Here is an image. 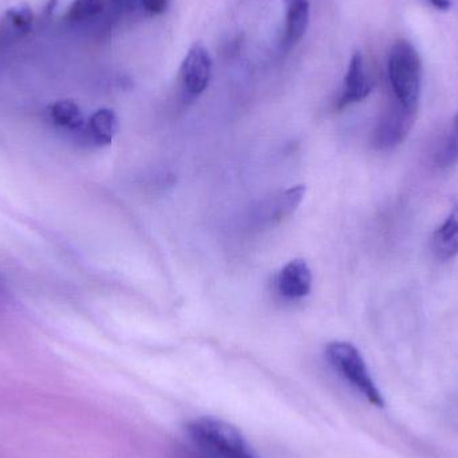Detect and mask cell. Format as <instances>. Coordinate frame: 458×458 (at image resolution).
I'll use <instances>...</instances> for the list:
<instances>
[{
    "label": "cell",
    "instance_id": "cell-1",
    "mask_svg": "<svg viewBox=\"0 0 458 458\" xmlns=\"http://www.w3.org/2000/svg\"><path fill=\"white\" fill-rule=\"evenodd\" d=\"M185 440L193 458H260L236 427L215 417L188 422Z\"/></svg>",
    "mask_w": 458,
    "mask_h": 458
},
{
    "label": "cell",
    "instance_id": "cell-2",
    "mask_svg": "<svg viewBox=\"0 0 458 458\" xmlns=\"http://www.w3.org/2000/svg\"><path fill=\"white\" fill-rule=\"evenodd\" d=\"M387 70L398 104L405 109L417 112L422 83V64L419 51L408 40H398L390 50Z\"/></svg>",
    "mask_w": 458,
    "mask_h": 458
},
{
    "label": "cell",
    "instance_id": "cell-3",
    "mask_svg": "<svg viewBox=\"0 0 458 458\" xmlns=\"http://www.w3.org/2000/svg\"><path fill=\"white\" fill-rule=\"evenodd\" d=\"M326 358L334 370L371 405L384 408V397L371 378L370 371L360 350L354 344L349 342H331L326 347Z\"/></svg>",
    "mask_w": 458,
    "mask_h": 458
},
{
    "label": "cell",
    "instance_id": "cell-4",
    "mask_svg": "<svg viewBox=\"0 0 458 458\" xmlns=\"http://www.w3.org/2000/svg\"><path fill=\"white\" fill-rule=\"evenodd\" d=\"M182 82L191 96H200L211 82L212 58L204 46L195 45L190 48L182 64Z\"/></svg>",
    "mask_w": 458,
    "mask_h": 458
},
{
    "label": "cell",
    "instance_id": "cell-5",
    "mask_svg": "<svg viewBox=\"0 0 458 458\" xmlns=\"http://www.w3.org/2000/svg\"><path fill=\"white\" fill-rule=\"evenodd\" d=\"M277 293L287 301L306 298L311 291L312 275L309 264L301 259L288 261L275 280Z\"/></svg>",
    "mask_w": 458,
    "mask_h": 458
},
{
    "label": "cell",
    "instance_id": "cell-6",
    "mask_svg": "<svg viewBox=\"0 0 458 458\" xmlns=\"http://www.w3.org/2000/svg\"><path fill=\"white\" fill-rule=\"evenodd\" d=\"M373 88V81L366 74L362 54L360 51H355L350 59L349 67H347L344 90L338 99V109H344L350 105L362 102L363 99L370 96Z\"/></svg>",
    "mask_w": 458,
    "mask_h": 458
},
{
    "label": "cell",
    "instance_id": "cell-7",
    "mask_svg": "<svg viewBox=\"0 0 458 458\" xmlns=\"http://www.w3.org/2000/svg\"><path fill=\"white\" fill-rule=\"evenodd\" d=\"M416 113L413 110L405 109L400 104L387 112L384 120L379 123L376 137H374L377 147L386 149V148L401 144L413 126Z\"/></svg>",
    "mask_w": 458,
    "mask_h": 458
},
{
    "label": "cell",
    "instance_id": "cell-8",
    "mask_svg": "<svg viewBox=\"0 0 458 458\" xmlns=\"http://www.w3.org/2000/svg\"><path fill=\"white\" fill-rule=\"evenodd\" d=\"M304 195H306L304 185H296L290 190L276 193L261 206V217L264 222L272 223V225L283 222L301 206Z\"/></svg>",
    "mask_w": 458,
    "mask_h": 458
},
{
    "label": "cell",
    "instance_id": "cell-9",
    "mask_svg": "<svg viewBox=\"0 0 458 458\" xmlns=\"http://www.w3.org/2000/svg\"><path fill=\"white\" fill-rule=\"evenodd\" d=\"M285 27L283 46L291 48L304 37L310 23L309 0H284Z\"/></svg>",
    "mask_w": 458,
    "mask_h": 458
},
{
    "label": "cell",
    "instance_id": "cell-10",
    "mask_svg": "<svg viewBox=\"0 0 458 458\" xmlns=\"http://www.w3.org/2000/svg\"><path fill=\"white\" fill-rule=\"evenodd\" d=\"M432 250L440 260H451L458 255V201L445 222L433 233Z\"/></svg>",
    "mask_w": 458,
    "mask_h": 458
},
{
    "label": "cell",
    "instance_id": "cell-11",
    "mask_svg": "<svg viewBox=\"0 0 458 458\" xmlns=\"http://www.w3.org/2000/svg\"><path fill=\"white\" fill-rule=\"evenodd\" d=\"M34 23L31 8L18 4L7 10L0 23V39L3 42H15L29 34Z\"/></svg>",
    "mask_w": 458,
    "mask_h": 458
},
{
    "label": "cell",
    "instance_id": "cell-12",
    "mask_svg": "<svg viewBox=\"0 0 458 458\" xmlns=\"http://www.w3.org/2000/svg\"><path fill=\"white\" fill-rule=\"evenodd\" d=\"M118 131V118L110 109H99L89 120L88 134L97 147H106L114 140Z\"/></svg>",
    "mask_w": 458,
    "mask_h": 458
},
{
    "label": "cell",
    "instance_id": "cell-13",
    "mask_svg": "<svg viewBox=\"0 0 458 458\" xmlns=\"http://www.w3.org/2000/svg\"><path fill=\"white\" fill-rule=\"evenodd\" d=\"M50 118L59 128L66 131H78L82 128L83 114L80 106L70 99H62L50 106Z\"/></svg>",
    "mask_w": 458,
    "mask_h": 458
},
{
    "label": "cell",
    "instance_id": "cell-14",
    "mask_svg": "<svg viewBox=\"0 0 458 458\" xmlns=\"http://www.w3.org/2000/svg\"><path fill=\"white\" fill-rule=\"evenodd\" d=\"M104 7L105 0H74L67 13V19L74 23L89 21L98 16Z\"/></svg>",
    "mask_w": 458,
    "mask_h": 458
},
{
    "label": "cell",
    "instance_id": "cell-15",
    "mask_svg": "<svg viewBox=\"0 0 458 458\" xmlns=\"http://www.w3.org/2000/svg\"><path fill=\"white\" fill-rule=\"evenodd\" d=\"M169 0H141L142 7L153 15H160L165 13Z\"/></svg>",
    "mask_w": 458,
    "mask_h": 458
},
{
    "label": "cell",
    "instance_id": "cell-16",
    "mask_svg": "<svg viewBox=\"0 0 458 458\" xmlns=\"http://www.w3.org/2000/svg\"><path fill=\"white\" fill-rule=\"evenodd\" d=\"M446 157L452 160H458V115L456 121V129H454V137L449 144L448 150H446Z\"/></svg>",
    "mask_w": 458,
    "mask_h": 458
},
{
    "label": "cell",
    "instance_id": "cell-17",
    "mask_svg": "<svg viewBox=\"0 0 458 458\" xmlns=\"http://www.w3.org/2000/svg\"><path fill=\"white\" fill-rule=\"evenodd\" d=\"M433 7L440 11H449L452 7L451 0H429Z\"/></svg>",
    "mask_w": 458,
    "mask_h": 458
},
{
    "label": "cell",
    "instance_id": "cell-18",
    "mask_svg": "<svg viewBox=\"0 0 458 458\" xmlns=\"http://www.w3.org/2000/svg\"><path fill=\"white\" fill-rule=\"evenodd\" d=\"M118 10H131L136 4V0H113Z\"/></svg>",
    "mask_w": 458,
    "mask_h": 458
}]
</instances>
